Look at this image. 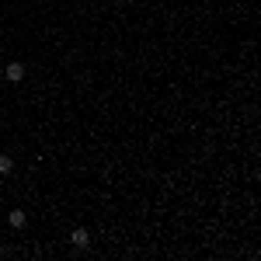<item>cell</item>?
<instances>
[{"label": "cell", "mask_w": 261, "mask_h": 261, "mask_svg": "<svg viewBox=\"0 0 261 261\" xmlns=\"http://www.w3.org/2000/svg\"><path fill=\"white\" fill-rule=\"evenodd\" d=\"M73 244H77V247H87V244H91V233H87V230H73Z\"/></svg>", "instance_id": "cell-3"}, {"label": "cell", "mask_w": 261, "mask_h": 261, "mask_svg": "<svg viewBox=\"0 0 261 261\" xmlns=\"http://www.w3.org/2000/svg\"><path fill=\"white\" fill-rule=\"evenodd\" d=\"M7 223H11V226H14V230H24V226H28V216H24V213H21V209H14V213H11V216H7Z\"/></svg>", "instance_id": "cell-2"}, {"label": "cell", "mask_w": 261, "mask_h": 261, "mask_svg": "<svg viewBox=\"0 0 261 261\" xmlns=\"http://www.w3.org/2000/svg\"><path fill=\"white\" fill-rule=\"evenodd\" d=\"M4 73H7V81H11V84L24 81V66H21V63H7V70H4Z\"/></svg>", "instance_id": "cell-1"}, {"label": "cell", "mask_w": 261, "mask_h": 261, "mask_svg": "<svg viewBox=\"0 0 261 261\" xmlns=\"http://www.w3.org/2000/svg\"><path fill=\"white\" fill-rule=\"evenodd\" d=\"M11 171H14V161L7 153H0V174H11Z\"/></svg>", "instance_id": "cell-4"}, {"label": "cell", "mask_w": 261, "mask_h": 261, "mask_svg": "<svg viewBox=\"0 0 261 261\" xmlns=\"http://www.w3.org/2000/svg\"><path fill=\"white\" fill-rule=\"evenodd\" d=\"M0 192H4V188H0Z\"/></svg>", "instance_id": "cell-5"}]
</instances>
